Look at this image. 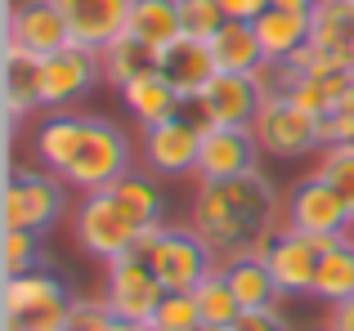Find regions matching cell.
Instances as JSON below:
<instances>
[{"instance_id": "1", "label": "cell", "mask_w": 354, "mask_h": 331, "mask_svg": "<svg viewBox=\"0 0 354 331\" xmlns=\"http://www.w3.org/2000/svg\"><path fill=\"white\" fill-rule=\"evenodd\" d=\"M274 210H278L274 183L260 170H247L234 174V179L202 183L198 201H193V233L216 255L234 260L256 233L274 228Z\"/></svg>"}, {"instance_id": "2", "label": "cell", "mask_w": 354, "mask_h": 331, "mask_svg": "<svg viewBox=\"0 0 354 331\" xmlns=\"http://www.w3.org/2000/svg\"><path fill=\"white\" fill-rule=\"evenodd\" d=\"M126 170H130L126 134H121L113 121H104V117H90L86 139H81L77 157H72V166L59 179L72 183V188H81V192H104V188H113Z\"/></svg>"}, {"instance_id": "3", "label": "cell", "mask_w": 354, "mask_h": 331, "mask_svg": "<svg viewBox=\"0 0 354 331\" xmlns=\"http://www.w3.org/2000/svg\"><path fill=\"white\" fill-rule=\"evenodd\" d=\"M139 228L144 224L130 215L126 201H121L113 188L86 192V201H81V210H77V242H81V251H90L104 264L117 260V255H126L130 246H135Z\"/></svg>"}, {"instance_id": "4", "label": "cell", "mask_w": 354, "mask_h": 331, "mask_svg": "<svg viewBox=\"0 0 354 331\" xmlns=\"http://www.w3.org/2000/svg\"><path fill=\"white\" fill-rule=\"evenodd\" d=\"M251 130H256L260 152H269V157H305V152L323 148V121L296 108L292 99H265Z\"/></svg>"}, {"instance_id": "5", "label": "cell", "mask_w": 354, "mask_h": 331, "mask_svg": "<svg viewBox=\"0 0 354 331\" xmlns=\"http://www.w3.org/2000/svg\"><path fill=\"white\" fill-rule=\"evenodd\" d=\"M341 242H346V237H337V233H296V228H278L274 246H269V269H274L278 291H283V296H305V291H314L319 260Z\"/></svg>"}, {"instance_id": "6", "label": "cell", "mask_w": 354, "mask_h": 331, "mask_svg": "<svg viewBox=\"0 0 354 331\" xmlns=\"http://www.w3.org/2000/svg\"><path fill=\"white\" fill-rule=\"evenodd\" d=\"M63 215V183L54 174H36L14 166L5 188V228H32V233H50Z\"/></svg>"}, {"instance_id": "7", "label": "cell", "mask_w": 354, "mask_h": 331, "mask_svg": "<svg viewBox=\"0 0 354 331\" xmlns=\"http://www.w3.org/2000/svg\"><path fill=\"white\" fill-rule=\"evenodd\" d=\"M162 300H166V287L148 260H139L130 251L108 260V309L117 318H126V323H153Z\"/></svg>"}, {"instance_id": "8", "label": "cell", "mask_w": 354, "mask_h": 331, "mask_svg": "<svg viewBox=\"0 0 354 331\" xmlns=\"http://www.w3.org/2000/svg\"><path fill=\"white\" fill-rule=\"evenodd\" d=\"M287 224H292L296 233H337V237H346L354 215H350L346 197H341L323 174H310V179H301L292 188V197H287Z\"/></svg>"}, {"instance_id": "9", "label": "cell", "mask_w": 354, "mask_h": 331, "mask_svg": "<svg viewBox=\"0 0 354 331\" xmlns=\"http://www.w3.org/2000/svg\"><path fill=\"white\" fill-rule=\"evenodd\" d=\"M148 264H153V273L162 278L166 291H198V282L216 269V251H211L198 233L166 228V237L157 242V251L148 255Z\"/></svg>"}, {"instance_id": "10", "label": "cell", "mask_w": 354, "mask_h": 331, "mask_svg": "<svg viewBox=\"0 0 354 331\" xmlns=\"http://www.w3.org/2000/svg\"><path fill=\"white\" fill-rule=\"evenodd\" d=\"M104 77V63H99V50L81 41H68L59 54L45 59V81H41V103L45 108H68L72 99L90 94V86Z\"/></svg>"}, {"instance_id": "11", "label": "cell", "mask_w": 354, "mask_h": 331, "mask_svg": "<svg viewBox=\"0 0 354 331\" xmlns=\"http://www.w3.org/2000/svg\"><path fill=\"white\" fill-rule=\"evenodd\" d=\"M256 152H260V143L251 126H202V152H198L202 183L256 170Z\"/></svg>"}, {"instance_id": "12", "label": "cell", "mask_w": 354, "mask_h": 331, "mask_svg": "<svg viewBox=\"0 0 354 331\" xmlns=\"http://www.w3.org/2000/svg\"><path fill=\"white\" fill-rule=\"evenodd\" d=\"M260 103H265V94H260L256 77H234V72H220V77L193 99L202 126H251L256 112H260Z\"/></svg>"}, {"instance_id": "13", "label": "cell", "mask_w": 354, "mask_h": 331, "mask_svg": "<svg viewBox=\"0 0 354 331\" xmlns=\"http://www.w3.org/2000/svg\"><path fill=\"white\" fill-rule=\"evenodd\" d=\"M5 41L32 50L36 59H50V54H59L63 45L72 41V32H68V18L59 14L54 0H18L14 14H9V36Z\"/></svg>"}, {"instance_id": "14", "label": "cell", "mask_w": 354, "mask_h": 331, "mask_svg": "<svg viewBox=\"0 0 354 331\" xmlns=\"http://www.w3.org/2000/svg\"><path fill=\"white\" fill-rule=\"evenodd\" d=\"M157 72L175 86V94H180L184 103H193V99L220 77L211 41H193V36H180V41L166 45V50L157 54Z\"/></svg>"}, {"instance_id": "15", "label": "cell", "mask_w": 354, "mask_h": 331, "mask_svg": "<svg viewBox=\"0 0 354 331\" xmlns=\"http://www.w3.org/2000/svg\"><path fill=\"white\" fill-rule=\"evenodd\" d=\"M144 152L148 166L157 174H189L198 170V152H202V126L171 117L162 126H148L144 130Z\"/></svg>"}, {"instance_id": "16", "label": "cell", "mask_w": 354, "mask_h": 331, "mask_svg": "<svg viewBox=\"0 0 354 331\" xmlns=\"http://www.w3.org/2000/svg\"><path fill=\"white\" fill-rule=\"evenodd\" d=\"M54 5L68 18L72 41L90 45V50H104L108 41H117V36L126 32L135 0H54Z\"/></svg>"}, {"instance_id": "17", "label": "cell", "mask_w": 354, "mask_h": 331, "mask_svg": "<svg viewBox=\"0 0 354 331\" xmlns=\"http://www.w3.org/2000/svg\"><path fill=\"white\" fill-rule=\"evenodd\" d=\"M41 81H45V59H36L32 50L5 41V112H9V130L18 126V117L45 108L41 103Z\"/></svg>"}, {"instance_id": "18", "label": "cell", "mask_w": 354, "mask_h": 331, "mask_svg": "<svg viewBox=\"0 0 354 331\" xmlns=\"http://www.w3.org/2000/svg\"><path fill=\"white\" fill-rule=\"evenodd\" d=\"M256 36H260V50H265V59H292L301 45L314 41V14L269 5L265 14L256 18Z\"/></svg>"}, {"instance_id": "19", "label": "cell", "mask_w": 354, "mask_h": 331, "mask_svg": "<svg viewBox=\"0 0 354 331\" xmlns=\"http://www.w3.org/2000/svg\"><path fill=\"white\" fill-rule=\"evenodd\" d=\"M211 54H216V68L234 72V77H256L265 68L256 23H242V18H225V27L211 36Z\"/></svg>"}, {"instance_id": "20", "label": "cell", "mask_w": 354, "mask_h": 331, "mask_svg": "<svg viewBox=\"0 0 354 331\" xmlns=\"http://www.w3.org/2000/svg\"><path fill=\"white\" fill-rule=\"evenodd\" d=\"M121 99H126L130 117H135L144 130H148V126L171 121V117H180V103H184V99L175 94V86L162 77V72H148V77L130 81V86L121 90Z\"/></svg>"}, {"instance_id": "21", "label": "cell", "mask_w": 354, "mask_h": 331, "mask_svg": "<svg viewBox=\"0 0 354 331\" xmlns=\"http://www.w3.org/2000/svg\"><path fill=\"white\" fill-rule=\"evenodd\" d=\"M126 32L135 41H144L148 50L162 54L171 41H180L184 27H180V0H135L130 5V23Z\"/></svg>"}, {"instance_id": "22", "label": "cell", "mask_w": 354, "mask_h": 331, "mask_svg": "<svg viewBox=\"0 0 354 331\" xmlns=\"http://www.w3.org/2000/svg\"><path fill=\"white\" fill-rule=\"evenodd\" d=\"M99 63H104V81L108 86L126 90L130 81L157 72V50H148L144 41H135L130 32H121L117 41H108L104 50H99Z\"/></svg>"}, {"instance_id": "23", "label": "cell", "mask_w": 354, "mask_h": 331, "mask_svg": "<svg viewBox=\"0 0 354 331\" xmlns=\"http://www.w3.org/2000/svg\"><path fill=\"white\" fill-rule=\"evenodd\" d=\"M86 126L90 117H68V112H54L50 121L36 130V157H41L50 170H68L72 157H77L81 139H86Z\"/></svg>"}, {"instance_id": "24", "label": "cell", "mask_w": 354, "mask_h": 331, "mask_svg": "<svg viewBox=\"0 0 354 331\" xmlns=\"http://www.w3.org/2000/svg\"><path fill=\"white\" fill-rule=\"evenodd\" d=\"M225 278L234 287V296L242 300V309H269L283 291L274 282V269L269 260H256V255H238V260L225 264Z\"/></svg>"}, {"instance_id": "25", "label": "cell", "mask_w": 354, "mask_h": 331, "mask_svg": "<svg viewBox=\"0 0 354 331\" xmlns=\"http://www.w3.org/2000/svg\"><path fill=\"white\" fill-rule=\"evenodd\" d=\"M50 300H68L63 282L45 269L18 273V278H5V314H27V309H41Z\"/></svg>"}, {"instance_id": "26", "label": "cell", "mask_w": 354, "mask_h": 331, "mask_svg": "<svg viewBox=\"0 0 354 331\" xmlns=\"http://www.w3.org/2000/svg\"><path fill=\"white\" fill-rule=\"evenodd\" d=\"M198 309H202V323H211V327H234L238 323V314H242V300L234 296V287H229V278H225V269H211L207 278L198 282Z\"/></svg>"}, {"instance_id": "27", "label": "cell", "mask_w": 354, "mask_h": 331, "mask_svg": "<svg viewBox=\"0 0 354 331\" xmlns=\"http://www.w3.org/2000/svg\"><path fill=\"white\" fill-rule=\"evenodd\" d=\"M314 41L341 50L350 59L354 54V0H319L314 9Z\"/></svg>"}, {"instance_id": "28", "label": "cell", "mask_w": 354, "mask_h": 331, "mask_svg": "<svg viewBox=\"0 0 354 331\" xmlns=\"http://www.w3.org/2000/svg\"><path fill=\"white\" fill-rule=\"evenodd\" d=\"M310 296L332 300V305H341V300L354 296V251L346 242L332 246V251L319 260V273H314V291H310Z\"/></svg>"}, {"instance_id": "29", "label": "cell", "mask_w": 354, "mask_h": 331, "mask_svg": "<svg viewBox=\"0 0 354 331\" xmlns=\"http://www.w3.org/2000/svg\"><path fill=\"white\" fill-rule=\"evenodd\" d=\"M113 192L126 201V210L139 219V224H153V219H162V188H157L148 174L126 170V174L113 183Z\"/></svg>"}, {"instance_id": "30", "label": "cell", "mask_w": 354, "mask_h": 331, "mask_svg": "<svg viewBox=\"0 0 354 331\" xmlns=\"http://www.w3.org/2000/svg\"><path fill=\"white\" fill-rule=\"evenodd\" d=\"M319 174L341 192V197H346V206L354 215V143H332V148H323Z\"/></svg>"}, {"instance_id": "31", "label": "cell", "mask_w": 354, "mask_h": 331, "mask_svg": "<svg viewBox=\"0 0 354 331\" xmlns=\"http://www.w3.org/2000/svg\"><path fill=\"white\" fill-rule=\"evenodd\" d=\"M180 27L193 41H211L225 27V9L220 0H180Z\"/></svg>"}, {"instance_id": "32", "label": "cell", "mask_w": 354, "mask_h": 331, "mask_svg": "<svg viewBox=\"0 0 354 331\" xmlns=\"http://www.w3.org/2000/svg\"><path fill=\"white\" fill-rule=\"evenodd\" d=\"M32 228H5V278H18V273L41 269V246H36Z\"/></svg>"}, {"instance_id": "33", "label": "cell", "mask_w": 354, "mask_h": 331, "mask_svg": "<svg viewBox=\"0 0 354 331\" xmlns=\"http://www.w3.org/2000/svg\"><path fill=\"white\" fill-rule=\"evenodd\" d=\"M157 327L166 331H193L202 327V309H198V296L193 291H166V300L157 305Z\"/></svg>"}, {"instance_id": "34", "label": "cell", "mask_w": 354, "mask_h": 331, "mask_svg": "<svg viewBox=\"0 0 354 331\" xmlns=\"http://www.w3.org/2000/svg\"><path fill=\"white\" fill-rule=\"evenodd\" d=\"M113 309L108 300H72L68 305V331H108Z\"/></svg>"}, {"instance_id": "35", "label": "cell", "mask_w": 354, "mask_h": 331, "mask_svg": "<svg viewBox=\"0 0 354 331\" xmlns=\"http://www.w3.org/2000/svg\"><path fill=\"white\" fill-rule=\"evenodd\" d=\"M68 305L72 300H50L41 309H27L23 318V331H68Z\"/></svg>"}, {"instance_id": "36", "label": "cell", "mask_w": 354, "mask_h": 331, "mask_svg": "<svg viewBox=\"0 0 354 331\" xmlns=\"http://www.w3.org/2000/svg\"><path fill=\"white\" fill-rule=\"evenodd\" d=\"M229 331H292V327H287V318L269 305V309H242L238 323L229 327Z\"/></svg>"}, {"instance_id": "37", "label": "cell", "mask_w": 354, "mask_h": 331, "mask_svg": "<svg viewBox=\"0 0 354 331\" xmlns=\"http://www.w3.org/2000/svg\"><path fill=\"white\" fill-rule=\"evenodd\" d=\"M332 143H354V112L350 108H337V112L323 117V148Z\"/></svg>"}, {"instance_id": "38", "label": "cell", "mask_w": 354, "mask_h": 331, "mask_svg": "<svg viewBox=\"0 0 354 331\" xmlns=\"http://www.w3.org/2000/svg\"><path fill=\"white\" fill-rule=\"evenodd\" d=\"M274 5V0H220V9H225V18H242V23H256L265 9Z\"/></svg>"}, {"instance_id": "39", "label": "cell", "mask_w": 354, "mask_h": 331, "mask_svg": "<svg viewBox=\"0 0 354 331\" xmlns=\"http://www.w3.org/2000/svg\"><path fill=\"white\" fill-rule=\"evenodd\" d=\"M332 331H354V296L332 305Z\"/></svg>"}, {"instance_id": "40", "label": "cell", "mask_w": 354, "mask_h": 331, "mask_svg": "<svg viewBox=\"0 0 354 331\" xmlns=\"http://www.w3.org/2000/svg\"><path fill=\"white\" fill-rule=\"evenodd\" d=\"M274 5H283V9H301V14H314V9H319V0H274Z\"/></svg>"}, {"instance_id": "41", "label": "cell", "mask_w": 354, "mask_h": 331, "mask_svg": "<svg viewBox=\"0 0 354 331\" xmlns=\"http://www.w3.org/2000/svg\"><path fill=\"white\" fill-rule=\"evenodd\" d=\"M139 331H166V327H157V323H139Z\"/></svg>"}, {"instance_id": "42", "label": "cell", "mask_w": 354, "mask_h": 331, "mask_svg": "<svg viewBox=\"0 0 354 331\" xmlns=\"http://www.w3.org/2000/svg\"><path fill=\"white\" fill-rule=\"evenodd\" d=\"M193 331H229V327H211V323H202V327H193Z\"/></svg>"}, {"instance_id": "43", "label": "cell", "mask_w": 354, "mask_h": 331, "mask_svg": "<svg viewBox=\"0 0 354 331\" xmlns=\"http://www.w3.org/2000/svg\"><path fill=\"white\" fill-rule=\"evenodd\" d=\"M346 108H350V112H354V86H350V99H346Z\"/></svg>"}, {"instance_id": "44", "label": "cell", "mask_w": 354, "mask_h": 331, "mask_svg": "<svg viewBox=\"0 0 354 331\" xmlns=\"http://www.w3.org/2000/svg\"><path fill=\"white\" fill-rule=\"evenodd\" d=\"M350 77H354V54H350Z\"/></svg>"}]
</instances>
